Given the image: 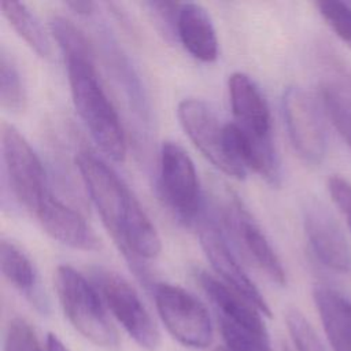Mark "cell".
Masks as SVG:
<instances>
[{"mask_svg": "<svg viewBox=\"0 0 351 351\" xmlns=\"http://www.w3.org/2000/svg\"><path fill=\"white\" fill-rule=\"evenodd\" d=\"M303 226L322 265L339 273H351V245L328 207L317 200L308 202L303 211Z\"/></svg>", "mask_w": 351, "mask_h": 351, "instance_id": "obj_12", "label": "cell"}, {"mask_svg": "<svg viewBox=\"0 0 351 351\" xmlns=\"http://www.w3.org/2000/svg\"><path fill=\"white\" fill-rule=\"evenodd\" d=\"M1 152L14 197L34 215L43 200L51 193L40 158L23 134L10 123L1 125Z\"/></svg>", "mask_w": 351, "mask_h": 351, "instance_id": "obj_6", "label": "cell"}, {"mask_svg": "<svg viewBox=\"0 0 351 351\" xmlns=\"http://www.w3.org/2000/svg\"><path fill=\"white\" fill-rule=\"evenodd\" d=\"M291 144L308 165H319L326 154L328 136L317 101L300 86H288L281 99Z\"/></svg>", "mask_w": 351, "mask_h": 351, "instance_id": "obj_8", "label": "cell"}, {"mask_svg": "<svg viewBox=\"0 0 351 351\" xmlns=\"http://www.w3.org/2000/svg\"><path fill=\"white\" fill-rule=\"evenodd\" d=\"M55 289L66 318L86 340L106 348L119 344L118 332L97 288L82 273L69 265L58 266Z\"/></svg>", "mask_w": 351, "mask_h": 351, "instance_id": "obj_3", "label": "cell"}, {"mask_svg": "<svg viewBox=\"0 0 351 351\" xmlns=\"http://www.w3.org/2000/svg\"><path fill=\"white\" fill-rule=\"evenodd\" d=\"M315 5L332 32L351 48V5L339 0H321Z\"/></svg>", "mask_w": 351, "mask_h": 351, "instance_id": "obj_25", "label": "cell"}, {"mask_svg": "<svg viewBox=\"0 0 351 351\" xmlns=\"http://www.w3.org/2000/svg\"><path fill=\"white\" fill-rule=\"evenodd\" d=\"M48 236L74 250L93 251L99 248V239L84 217L49 193L34 213Z\"/></svg>", "mask_w": 351, "mask_h": 351, "instance_id": "obj_14", "label": "cell"}, {"mask_svg": "<svg viewBox=\"0 0 351 351\" xmlns=\"http://www.w3.org/2000/svg\"><path fill=\"white\" fill-rule=\"evenodd\" d=\"M74 107L96 145L114 162L126 156L121 119L99 80L95 56L64 58Z\"/></svg>", "mask_w": 351, "mask_h": 351, "instance_id": "obj_2", "label": "cell"}, {"mask_svg": "<svg viewBox=\"0 0 351 351\" xmlns=\"http://www.w3.org/2000/svg\"><path fill=\"white\" fill-rule=\"evenodd\" d=\"M285 324L295 351H326L308 319L298 308L287 311Z\"/></svg>", "mask_w": 351, "mask_h": 351, "instance_id": "obj_24", "label": "cell"}, {"mask_svg": "<svg viewBox=\"0 0 351 351\" xmlns=\"http://www.w3.org/2000/svg\"><path fill=\"white\" fill-rule=\"evenodd\" d=\"M313 299L332 350L351 351V299L326 285L314 287Z\"/></svg>", "mask_w": 351, "mask_h": 351, "instance_id": "obj_18", "label": "cell"}, {"mask_svg": "<svg viewBox=\"0 0 351 351\" xmlns=\"http://www.w3.org/2000/svg\"><path fill=\"white\" fill-rule=\"evenodd\" d=\"M0 266L5 280L16 288L40 313L48 314L49 302L40 284L38 274L29 256L12 241L0 244Z\"/></svg>", "mask_w": 351, "mask_h": 351, "instance_id": "obj_19", "label": "cell"}, {"mask_svg": "<svg viewBox=\"0 0 351 351\" xmlns=\"http://www.w3.org/2000/svg\"><path fill=\"white\" fill-rule=\"evenodd\" d=\"M223 137L230 160L241 171L252 170L271 186L281 184V167L273 138H256L236 122L223 125Z\"/></svg>", "mask_w": 351, "mask_h": 351, "instance_id": "obj_13", "label": "cell"}, {"mask_svg": "<svg viewBox=\"0 0 351 351\" xmlns=\"http://www.w3.org/2000/svg\"><path fill=\"white\" fill-rule=\"evenodd\" d=\"M151 291L162 324L178 343L199 350L213 343L211 317L195 295L167 282H155Z\"/></svg>", "mask_w": 351, "mask_h": 351, "instance_id": "obj_4", "label": "cell"}, {"mask_svg": "<svg viewBox=\"0 0 351 351\" xmlns=\"http://www.w3.org/2000/svg\"><path fill=\"white\" fill-rule=\"evenodd\" d=\"M282 351H292V350H291V348H288V347H287V346H284V348H282Z\"/></svg>", "mask_w": 351, "mask_h": 351, "instance_id": "obj_31", "label": "cell"}, {"mask_svg": "<svg viewBox=\"0 0 351 351\" xmlns=\"http://www.w3.org/2000/svg\"><path fill=\"white\" fill-rule=\"evenodd\" d=\"M177 117L189 140L213 166L229 177L237 180L245 177V173L230 160L225 147L223 125L219 123L206 101L196 97L181 100L177 107Z\"/></svg>", "mask_w": 351, "mask_h": 351, "instance_id": "obj_9", "label": "cell"}, {"mask_svg": "<svg viewBox=\"0 0 351 351\" xmlns=\"http://www.w3.org/2000/svg\"><path fill=\"white\" fill-rule=\"evenodd\" d=\"M228 89L234 122L256 138H273L270 110L254 80L236 71L229 77Z\"/></svg>", "mask_w": 351, "mask_h": 351, "instance_id": "obj_15", "label": "cell"}, {"mask_svg": "<svg viewBox=\"0 0 351 351\" xmlns=\"http://www.w3.org/2000/svg\"><path fill=\"white\" fill-rule=\"evenodd\" d=\"M328 189L351 229V184L339 176H332L328 181Z\"/></svg>", "mask_w": 351, "mask_h": 351, "instance_id": "obj_27", "label": "cell"}, {"mask_svg": "<svg viewBox=\"0 0 351 351\" xmlns=\"http://www.w3.org/2000/svg\"><path fill=\"white\" fill-rule=\"evenodd\" d=\"M196 280L214 307L217 319H223L261 336H269L263 314L250 302L204 270L196 271Z\"/></svg>", "mask_w": 351, "mask_h": 351, "instance_id": "obj_16", "label": "cell"}, {"mask_svg": "<svg viewBox=\"0 0 351 351\" xmlns=\"http://www.w3.org/2000/svg\"><path fill=\"white\" fill-rule=\"evenodd\" d=\"M75 165L104 228L138 280L151 287L149 274L141 262L160 254L162 243L155 225L130 188L104 160L89 151H81Z\"/></svg>", "mask_w": 351, "mask_h": 351, "instance_id": "obj_1", "label": "cell"}, {"mask_svg": "<svg viewBox=\"0 0 351 351\" xmlns=\"http://www.w3.org/2000/svg\"><path fill=\"white\" fill-rule=\"evenodd\" d=\"M107 310L122 325L126 333L143 348L154 350L159 344V330L137 291L119 274L97 267L92 271Z\"/></svg>", "mask_w": 351, "mask_h": 351, "instance_id": "obj_5", "label": "cell"}, {"mask_svg": "<svg viewBox=\"0 0 351 351\" xmlns=\"http://www.w3.org/2000/svg\"><path fill=\"white\" fill-rule=\"evenodd\" d=\"M319 96L329 119L351 147V89L337 81H325Z\"/></svg>", "mask_w": 351, "mask_h": 351, "instance_id": "obj_21", "label": "cell"}, {"mask_svg": "<svg viewBox=\"0 0 351 351\" xmlns=\"http://www.w3.org/2000/svg\"><path fill=\"white\" fill-rule=\"evenodd\" d=\"M26 90L21 73L4 48L0 51V104L8 111L25 107Z\"/></svg>", "mask_w": 351, "mask_h": 351, "instance_id": "obj_22", "label": "cell"}, {"mask_svg": "<svg viewBox=\"0 0 351 351\" xmlns=\"http://www.w3.org/2000/svg\"><path fill=\"white\" fill-rule=\"evenodd\" d=\"M45 351H69V348L56 335L48 333L45 337Z\"/></svg>", "mask_w": 351, "mask_h": 351, "instance_id": "obj_29", "label": "cell"}, {"mask_svg": "<svg viewBox=\"0 0 351 351\" xmlns=\"http://www.w3.org/2000/svg\"><path fill=\"white\" fill-rule=\"evenodd\" d=\"M221 337L228 351H273L269 336L256 335L223 319H217Z\"/></svg>", "mask_w": 351, "mask_h": 351, "instance_id": "obj_23", "label": "cell"}, {"mask_svg": "<svg viewBox=\"0 0 351 351\" xmlns=\"http://www.w3.org/2000/svg\"><path fill=\"white\" fill-rule=\"evenodd\" d=\"M225 222L248 259L273 282L284 285L287 274L278 255L251 213L236 196H230L225 206Z\"/></svg>", "mask_w": 351, "mask_h": 351, "instance_id": "obj_10", "label": "cell"}, {"mask_svg": "<svg viewBox=\"0 0 351 351\" xmlns=\"http://www.w3.org/2000/svg\"><path fill=\"white\" fill-rule=\"evenodd\" d=\"M158 189L169 210L193 222L200 210V184L191 156L174 141H163L159 152Z\"/></svg>", "mask_w": 351, "mask_h": 351, "instance_id": "obj_7", "label": "cell"}, {"mask_svg": "<svg viewBox=\"0 0 351 351\" xmlns=\"http://www.w3.org/2000/svg\"><path fill=\"white\" fill-rule=\"evenodd\" d=\"M1 12L14 30L25 40V43L41 58H51V41L43 25L32 10L19 1H1Z\"/></svg>", "mask_w": 351, "mask_h": 351, "instance_id": "obj_20", "label": "cell"}, {"mask_svg": "<svg viewBox=\"0 0 351 351\" xmlns=\"http://www.w3.org/2000/svg\"><path fill=\"white\" fill-rule=\"evenodd\" d=\"M200 245L219 280L256 307L263 315L270 317V307L254 281L243 270L230 251L222 232L211 221H203L199 228Z\"/></svg>", "mask_w": 351, "mask_h": 351, "instance_id": "obj_11", "label": "cell"}, {"mask_svg": "<svg viewBox=\"0 0 351 351\" xmlns=\"http://www.w3.org/2000/svg\"><path fill=\"white\" fill-rule=\"evenodd\" d=\"M215 351H228L225 347H218Z\"/></svg>", "mask_w": 351, "mask_h": 351, "instance_id": "obj_30", "label": "cell"}, {"mask_svg": "<svg viewBox=\"0 0 351 351\" xmlns=\"http://www.w3.org/2000/svg\"><path fill=\"white\" fill-rule=\"evenodd\" d=\"M4 351H43L32 325L21 318H12L5 330Z\"/></svg>", "mask_w": 351, "mask_h": 351, "instance_id": "obj_26", "label": "cell"}, {"mask_svg": "<svg viewBox=\"0 0 351 351\" xmlns=\"http://www.w3.org/2000/svg\"><path fill=\"white\" fill-rule=\"evenodd\" d=\"M66 5L78 15H90L96 7L93 1H88V0H73V1H67Z\"/></svg>", "mask_w": 351, "mask_h": 351, "instance_id": "obj_28", "label": "cell"}, {"mask_svg": "<svg viewBox=\"0 0 351 351\" xmlns=\"http://www.w3.org/2000/svg\"><path fill=\"white\" fill-rule=\"evenodd\" d=\"M176 34L182 47L197 60L211 63L218 58V38L210 14L197 3H181Z\"/></svg>", "mask_w": 351, "mask_h": 351, "instance_id": "obj_17", "label": "cell"}]
</instances>
